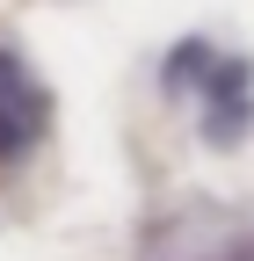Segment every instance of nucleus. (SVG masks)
<instances>
[{"instance_id": "f03ea898", "label": "nucleus", "mask_w": 254, "mask_h": 261, "mask_svg": "<svg viewBox=\"0 0 254 261\" xmlns=\"http://www.w3.org/2000/svg\"><path fill=\"white\" fill-rule=\"evenodd\" d=\"M44 123H51V116H37V109H22V102H8V94H0V167H8V160H22L29 145H37Z\"/></svg>"}, {"instance_id": "20e7f679", "label": "nucleus", "mask_w": 254, "mask_h": 261, "mask_svg": "<svg viewBox=\"0 0 254 261\" xmlns=\"http://www.w3.org/2000/svg\"><path fill=\"white\" fill-rule=\"evenodd\" d=\"M0 94H8V102H22V109H37V116H51V102H44V87L29 80V65H22L15 51H0Z\"/></svg>"}, {"instance_id": "7ed1b4c3", "label": "nucleus", "mask_w": 254, "mask_h": 261, "mask_svg": "<svg viewBox=\"0 0 254 261\" xmlns=\"http://www.w3.org/2000/svg\"><path fill=\"white\" fill-rule=\"evenodd\" d=\"M211 58H218V51H211L204 37H182V44L167 51V65H160V87H167V94H189V87L204 80V65H211Z\"/></svg>"}, {"instance_id": "f257e3e1", "label": "nucleus", "mask_w": 254, "mask_h": 261, "mask_svg": "<svg viewBox=\"0 0 254 261\" xmlns=\"http://www.w3.org/2000/svg\"><path fill=\"white\" fill-rule=\"evenodd\" d=\"M196 87H204V138L240 145L247 123H254V65L247 58H211Z\"/></svg>"}]
</instances>
